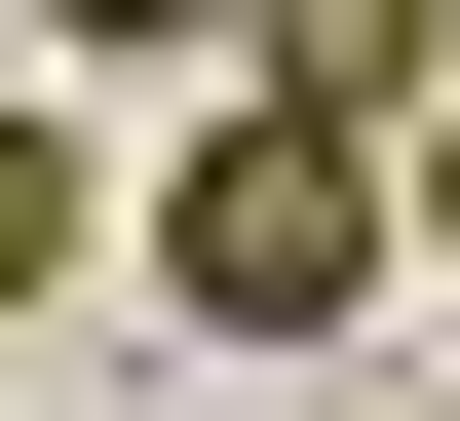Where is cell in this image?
I'll return each instance as SVG.
<instances>
[{
  "label": "cell",
  "instance_id": "1",
  "mask_svg": "<svg viewBox=\"0 0 460 421\" xmlns=\"http://www.w3.org/2000/svg\"><path fill=\"white\" fill-rule=\"evenodd\" d=\"M154 307H192V345H345V307H384V115H269V77H230L192 153H154Z\"/></svg>",
  "mask_w": 460,
  "mask_h": 421
},
{
  "label": "cell",
  "instance_id": "2",
  "mask_svg": "<svg viewBox=\"0 0 460 421\" xmlns=\"http://www.w3.org/2000/svg\"><path fill=\"white\" fill-rule=\"evenodd\" d=\"M192 77H269V115H422V77H460V39H422V0H230Z\"/></svg>",
  "mask_w": 460,
  "mask_h": 421
},
{
  "label": "cell",
  "instance_id": "3",
  "mask_svg": "<svg viewBox=\"0 0 460 421\" xmlns=\"http://www.w3.org/2000/svg\"><path fill=\"white\" fill-rule=\"evenodd\" d=\"M77 230H115V192H77V115L0 77V307H77Z\"/></svg>",
  "mask_w": 460,
  "mask_h": 421
},
{
  "label": "cell",
  "instance_id": "4",
  "mask_svg": "<svg viewBox=\"0 0 460 421\" xmlns=\"http://www.w3.org/2000/svg\"><path fill=\"white\" fill-rule=\"evenodd\" d=\"M384 268H460V77H422V115H384Z\"/></svg>",
  "mask_w": 460,
  "mask_h": 421
},
{
  "label": "cell",
  "instance_id": "5",
  "mask_svg": "<svg viewBox=\"0 0 460 421\" xmlns=\"http://www.w3.org/2000/svg\"><path fill=\"white\" fill-rule=\"evenodd\" d=\"M39 39H115V77H192V39H230V0H39Z\"/></svg>",
  "mask_w": 460,
  "mask_h": 421
}]
</instances>
